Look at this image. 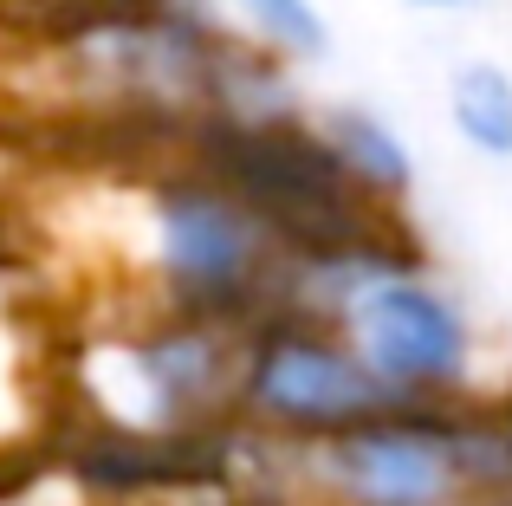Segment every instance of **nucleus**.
Wrapping results in <instances>:
<instances>
[{
	"instance_id": "0eeeda50",
	"label": "nucleus",
	"mask_w": 512,
	"mask_h": 506,
	"mask_svg": "<svg viewBox=\"0 0 512 506\" xmlns=\"http://www.w3.org/2000/svg\"><path fill=\"white\" fill-rule=\"evenodd\" d=\"M441 111L461 150H474L480 163H512V65L461 59L441 85Z\"/></svg>"
},
{
	"instance_id": "f8f14e48",
	"label": "nucleus",
	"mask_w": 512,
	"mask_h": 506,
	"mask_svg": "<svg viewBox=\"0 0 512 506\" xmlns=\"http://www.w3.org/2000/svg\"><path fill=\"white\" fill-rule=\"evenodd\" d=\"M493 506H512V500H493Z\"/></svg>"
},
{
	"instance_id": "9d476101",
	"label": "nucleus",
	"mask_w": 512,
	"mask_h": 506,
	"mask_svg": "<svg viewBox=\"0 0 512 506\" xmlns=\"http://www.w3.org/2000/svg\"><path fill=\"white\" fill-rule=\"evenodd\" d=\"M402 7H415V13H461V7H474V0H402Z\"/></svg>"
},
{
	"instance_id": "39448f33",
	"label": "nucleus",
	"mask_w": 512,
	"mask_h": 506,
	"mask_svg": "<svg viewBox=\"0 0 512 506\" xmlns=\"http://www.w3.org/2000/svg\"><path fill=\"white\" fill-rule=\"evenodd\" d=\"M389 383L357 357L338 325L305 312H260L240 357V422L273 448H305L389 409Z\"/></svg>"
},
{
	"instance_id": "1a4fd4ad",
	"label": "nucleus",
	"mask_w": 512,
	"mask_h": 506,
	"mask_svg": "<svg viewBox=\"0 0 512 506\" xmlns=\"http://www.w3.org/2000/svg\"><path fill=\"white\" fill-rule=\"evenodd\" d=\"M26 409H33V331L13 292H0V448H20Z\"/></svg>"
},
{
	"instance_id": "9b49d317",
	"label": "nucleus",
	"mask_w": 512,
	"mask_h": 506,
	"mask_svg": "<svg viewBox=\"0 0 512 506\" xmlns=\"http://www.w3.org/2000/svg\"><path fill=\"white\" fill-rule=\"evenodd\" d=\"M500 409H506V422H512V390H506V396H500Z\"/></svg>"
},
{
	"instance_id": "423d86ee",
	"label": "nucleus",
	"mask_w": 512,
	"mask_h": 506,
	"mask_svg": "<svg viewBox=\"0 0 512 506\" xmlns=\"http://www.w3.org/2000/svg\"><path fill=\"white\" fill-rule=\"evenodd\" d=\"M312 137L325 143V156L338 163L350 195L370 208H402L415 189V150L396 130V117L376 111L363 98H331L325 111H312Z\"/></svg>"
},
{
	"instance_id": "f03ea898",
	"label": "nucleus",
	"mask_w": 512,
	"mask_h": 506,
	"mask_svg": "<svg viewBox=\"0 0 512 506\" xmlns=\"http://www.w3.org/2000/svg\"><path fill=\"white\" fill-rule=\"evenodd\" d=\"M312 506H493L512 500V422L500 396L389 403L292 448Z\"/></svg>"
},
{
	"instance_id": "20e7f679",
	"label": "nucleus",
	"mask_w": 512,
	"mask_h": 506,
	"mask_svg": "<svg viewBox=\"0 0 512 506\" xmlns=\"http://www.w3.org/2000/svg\"><path fill=\"white\" fill-rule=\"evenodd\" d=\"M247 331L214 312H169L156 331H130L91 351L85 396L130 442H175L214 416H240Z\"/></svg>"
},
{
	"instance_id": "6e6552de",
	"label": "nucleus",
	"mask_w": 512,
	"mask_h": 506,
	"mask_svg": "<svg viewBox=\"0 0 512 506\" xmlns=\"http://www.w3.org/2000/svg\"><path fill=\"white\" fill-rule=\"evenodd\" d=\"M214 13L227 20V33H240L247 46L273 52L286 65H325L338 46L331 13L318 0H214Z\"/></svg>"
},
{
	"instance_id": "f257e3e1",
	"label": "nucleus",
	"mask_w": 512,
	"mask_h": 506,
	"mask_svg": "<svg viewBox=\"0 0 512 506\" xmlns=\"http://www.w3.org/2000/svg\"><path fill=\"white\" fill-rule=\"evenodd\" d=\"M279 305L338 325L357 357L389 383L396 403H474L480 390V325L461 292L428 273L415 253L370 234L305 247L286 266Z\"/></svg>"
},
{
	"instance_id": "7ed1b4c3",
	"label": "nucleus",
	"mask_w": 512,
	"mask_h": 506,
	"mask_svg": "<svg viewBox=\"0 0 512 506\" xmlns=\"http://www.w3.org/2000/svg\"><path fill=\"white\" fill-rule=\"evenodd\" d=\"M143 266L169 312H273L286 286L279 215L240 182L169 176L143 195Z\"/></svg>"
}]
</instances>
